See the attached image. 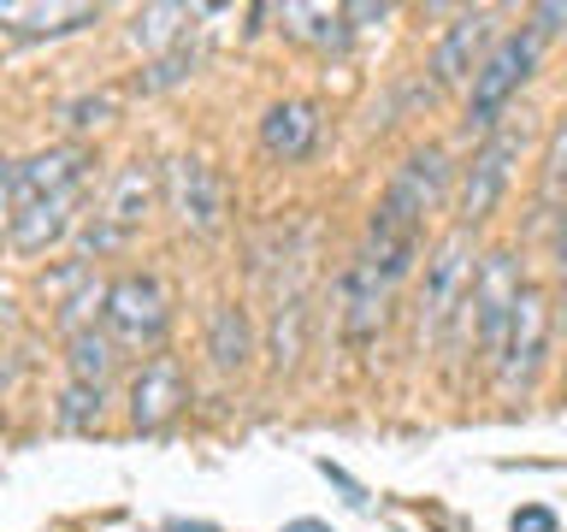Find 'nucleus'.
Returning <instances> with one entry per match:
<instances>
[{
    "label": "nucleus",
    "instance_id": "18",
    "mask_svg": "<svg viewBox=\"0 0 567 532\" xmlns=\"http://www.w3.org/2000/svg\"><path fill=\"white\" fill-rule=\"evenodd\" d=\"M284 18V35H296V42H308V48H349V7H278Z\"/></svg>",
    "mask_w": 567,
    "mask_h": 532
},
{
    "label": "nucleus",
    "instance_id": "4",
    "mask_svg": "<svg viewBox=\"0 0 567 532\" xmlns=\"http://www.w3.org/2000/svg\"><path fill=\"white\" fill-rule=\"evenodd\" d=\"M473 273H478V248H473V231L455 225L443 231L437 248L425 255V284H420V344H437L450 331V319L461 314V301L473 290Z\"/></svg>",
    "mask_w": 567,
    "mask_h": 532
},
{
    "label": "nucleus",
    "instance_id": "27",
    "mask_svg": "<svg viewBox=\"0 0 567 532\" xmlns=\"http://www.w3.org/2000/svg\"><path fill=\"white\" fill-rule=\"evenodd\" d=\"M514 532H561V521L544 503H526V509H514Z\"/></svg>",
    "mask_w": 567,
    "mask_h": 532
},
{
    "label": "nucleus",
    "instance_id": "30",
    "mask_svg": "<svg viewBox=\"0 0 567 532\" xmlns=\"http://www.w3.org/2000/svg\"><path fill=\"white\" fill-rule=\"evenodd\" d=\"M556 273L567 278V202L556 207Z\"/></svg>",
    "mask_w": 567,
    "mask_h": 532
},
{
    "label": "nucleus",
    "instance_id": "12",
    "mask_svg": "<svg viewBox=\"0 0 567 532\" xmlns=\"http://www.w3.org/2000/svg\"><path fill=\"white\" fill-rule=\"evenodd\" d=\"M260 149L272 154V160H284V166L308 160V154L319 149V106L301 101V95L272 101V106L260 113Z\"/></svg>",
    "mask_w": 567,
    "mask_h": 532
},
{
    "label": "nucleus",
    "instance_id": "24",
    "mask_svg": "<svg viewBox=\"0 0 567 532\" xmlns=\"http://www.w3.org/2000/svg\"><path fill=\"white\" fill-rule=\"evenodd\" d=\"M189 71H195V42H184V48H172V53H159L148 78H136V89H142V95H159V89L184 83Z\"/></svg>",
    "mask_w": 567,
    "mask_h": 532
},
{
    "label": "nucleus",
    "instance_id": "22",
    "mask_svg": "<svg viewBox=\"0 0 567 532\" xmlns=\"http://www.w3.org/2000/svg\"><path fill=\"white\" fill-rule=\"evenodd\" d=\"M544 202H567V113L556 119L549 131V149H544Z\"/></svg>",
    "mask_w": 567,
    "mask_h": 532
},
{
    "label": "nucleus",
    "instance_id": "2",
    "mask_svg": "<svg viewBox=\"0 0 567 532\" xmlns=\"http://www.w3.org/2000/svg\"><path fill=\"white\" fill-rule=\"evenodd\" d=\"M520 290H526V273H520V255H514V248L478 255L473 290L455 314V337H473V355L485 367H496V355H503V337H508V319H514Z\"/></svg>",
    "mask_w": 567,
    "mask_h": 532
},
{
    "label": "nucleus",
    "instance_id": "32",
    "mask_svg": "<svg viewBox=\"0 0 567 532\" xmlns=\"http://www.w3.org/2000/svg\"><path fill=\"white\" fill-rule=\"evenodd\" d=\"M278 532H331V526L326 521H284Z\"/></svg>",
    "mask_w": 567,
    "mask_h": 532
},
{
    "label": "nucleus",
    "instance_id": "26",
    "mask_svg": "<svg viewBox=\"0 0 567 532\" xmlns=\"http://www.w3.org/2000/svg\"><path fill=\"white\" fill-rule=\"evenodd\" d=\"M18 160H0V237H12V219H18Z\"/></svg>",
    "mask_w": 567,
    "mask_h": 532
},
{
    "label": "nucleus",
    "instance_id": "14",
    "mask_svg": "<svg viewBox=\"0 0 567 532\" xmlns=\"http://www.w3.org/2000/svg\"><path fill=\"white\" fill-rule=\"evenodd\" d=\"M207 361H213V372H225V379H243V372L255 367V319H248L237 301H219V308L207 314Z\"/></svg>",
    "mask_w": 567,
    "mask_h": 532
},
{
    "label": "nucleus",
    "instance_id": "25",
    "mask_svg": "<svg viewBox=\"0 0 567 532\" xmlns=\"http://www.w3.org/2000/svg\"><path fill=\"white\" fill-rule=\"evenodd\" d=\"M113 113H118V95H106V89H101V95L71 101V106H65V124H71V131H95V124H106Z\"/></svg>",
    "mask_w": 567,
    "mask_h": 532
},
{
    "label": "nucleus",
    "instance_id": "28",
    "mask_svg": "<svg viewBox=\"0 0 567 532\" xmlns=\"http://www.w3.org/2000/svg\"><path fill=\"white\" fill-rule=\"evenodd\" d=\"M319 473H326V479H331V485H337V491H343V497H349V503H354V509H367V491H361V485H354V479H349L343 468H331V461H319Z\"/></svg>",
    "mask_w": 567,
    "mask_h": 532
},
{
    "label": "nucleus",
    "instance_id": "3",
    "mask_svg": "<svg viewBox=\"0 0 567 532\" xmlns=\"http://www.w3.org/2000/svg\"><path fill=\"white\" fill-rule=\"evenodd\" d=\"M538 53H544V35L538 30H508L503 42H496L485 53V65H478V78L467 83V131H496V124L508 119V101L526 89L532 78V65H538Z\"/></svg>",
    "mask_w": 567,
    "mask_h": 532
},
{
    "label": "nucleus",
    "instance_id": "1",
    "mask_svg": "<svg viewBox=\"0 0 567 532\" xmlns=\"http://www.w3.org/2000/svg\"><path fill=\"white\" fill-rule=\"evenodd\" d=\"M443 195H450V154H443L437 142H425V149H414L396 172H390L379 207H372V219H367V237L420 243V231L443 207Z\"/></svg>",
    "mask_w": 567,
    "mask_h": 532
},
{
    "label": "nucleus",
    "instance_id": "9",
    "mask_svg": "<svg viewBox=\"0 0 567 532\" xmlns=\"http://www.w3.org/2000/svg\"><path fill=\"white\" fill-rule=\"evenodd\" d=\"M390 296H396V278L354 248V260L343 266V278H337V308H343L349 344H372V337H379L384 314H390Z\"/></svg>",
    "mask_w": 567,
    "mask_h": 532
},
{
    "label": "nucleus",
    "instance_id": "19",
    "mask_svg": "<svg viewBox=\"0 0 567 532\" xmlns=\"http://www.w3.org/2000/svg\"><path fill=\"white\" fill-rule=\"evenodd\" d=\"M65 367H71V385H106L113 379V367H118V344L106 331L95 326H83V331H71L65 337Z\"/></svg>",
    "mask_w": 567,
    "mask_h": 532
},
{
    "label": "nucleus",
    "instance_id": "23",
    "mask_svg": "<svg viewBox=\"0 0 567 532\" xmlns=\"http://www.w3.org/2000/svg\"><path fill=\"white\" fill-rule=\"evenodd\" d=\"M60 426H65V432H89V426H101V390L95 385H65Z\"/></svg>",
    "mask_w": 567,
    "mask_h": 532
},
{
    "label": "nucleus",
    "instance_id": "15",
    "mask_svg": "<svg viewBox=\"0 0 567 532\" xmlns=\"http://www.w3.org/2000/svg\"><path fill=\"white\" fill-rule=\"evenodd\" d=\"M78 195H83V190H65V195H42V202H24V207H18V219H12V237H7V243L18 248V255H42L48 243H60V237H65Z\"/></svg>",
    "mask_w": 567,
    "mask_h": 532
},
{
    "label": "nucleus",
    "instance_id": "20",
    "mask_svg": "<svg viewBox=\"0 0 567 532\" xmlns=\"http://www.w3.org/2000/svg\"><path fill=\"white\" fill-rule=\"evenodd\" d=\"M266 355H272L278 379L301 367V355H308V301L301 296H284L272 308V344H266Z\"/></svg>",
    "mask_w": 567,
    "mask_h": 532
},
{
    "label": "nucleus",
    "instance_id": "6",
    "mask_svg": "<svg viewBox=\"0 0 567 532\" xmlns=\"http://www.w3.org/2000/svg\"><path fill=\"white\" fill-rule=\"evenodd\" d=\"M520 149H526V124H496V131L478 142L467 172H461V184H455V225L478 231L491 219L496 202H503V190H508V177H514Z\"/></svg>",
    "mask_w": 567,
    "mask_h": 532
},
{
    "label": "nucleus",
    "instance_id": "31",
    "mask_svg": "<svg viewBox=\"0 0 567 532\" xmlns=\"http://www.w3.org/2000/svg\"><path fill=\"white\" fill-rule=\"evenodd\" d=\"M166 532H225V526H213V521H166Z\"/></svg>",
    "mask_w": 567,
    "mask_h": 532
},
{
    "label": "nucleus",
    "instance_id": "16",
    "mask_svg": "<svg viewBox=\"0 0 567 532\" xmlns=\"http://www.w3.org/2000/svg\"><path fill=\"white\" fill-rule=\"evenodd\" d=\"M154 195H159L154 166L131 160V166H124V172L113 177V195H106V207H101V225H106V231H118V237H131V231H136L142 219H148Z\"/></svg>",
    "mask_w": 567,
    "mask_h": 532
},
{
    "label": "nucleus",
    "instance_id": "17",
    "mask_svg": "<svg viewBox=\"0 0 567 532\" xmlns=\"http://www.w3.org/2000/svg\"><path fill=\"white\" fill-rule=\"evenodd\" d=\"M101 7H24V0H0V30L12 35H65V30H83L95 24Z\"/></svg>",
    "mask_w": 567,
    "mask_h": 532
},
{
    "label": "nucleus",
    "instance_id": "7",
    "mask_svg": "<svg viewBox=\"0 0 567 532\" xmlns=\"http://www.w3.org/2000/svg\"><path fill=\"white\" fill-rule=\"evenodd\" d=\"M101 319H106V337L124 349H154L172 326V301H166V284L154 273H118L106 284V301H101Z\"/></svg>",
    "mask_w": 567,
    "mask_h": 532
},
{
    "label": "nucleus",
    "instance_id": "21",
    "mask_svg": "<svg viewBox=\"0 0 567 532\" xmlns=\"http://www.w3.org/2000/svg\"><path fill=\"white\" fill-rule=\"evenodd\" d=\"M189 7H177V0H166V7H142L136 12V24H131V42L142 48V53H172V48H184L189 42Z\"/></svg>",
    "mask_w": 567,
    "mask_h": 532
},
{
    "label": "nucleus",
    "instance_id": "29",
    "mask_svg": "<svg viewBox=\"0 0 567 532\" xmlns=\"http://www.w3.org/2000/svg\"><path fill=\"white\" fill-rule=\"evenodd\" d=\"M532 30H538V35L567 30V7H532Z\"/></svg>",
    "mask_w": 567,
    "mask_h": 532
},
{
    "label": "nucleus",
    "instance_id": "13",
    "mask_svg": "<svg viewBox=\"0 0 567 532\" xmlns=\"http://www.w3.org/2000/svg\"><path fill=\"white\" fill-rule=\"evenodd\" d=\"M83 177H89V149H78V142L30 154V160H18V202H42V195L83 190Z\"/></svg>",
    "mask_w": 567,
    "mask_h": 532
},
{
    "label": "nucleus",
    "instance_id": "11",
    "mask_svg": "<svg viewBox=\"0 0 567 532\" xmlns=\"http://www.w3.org/2000/svg\"><path fill=\"white\" fill-rule=\"evenodd\" d=\"M184 402H189V379L177 367V355H154V361L136 367V379H131V426L136 432L172 426L184 415Z\"/></svg>",
    "mask_w": 567,
    "mask_h": 532
},
{
    "label": "nucleus",
    "instance_id": "10",
    "mask_svg": "<svg viewBox=\"0 0 567 532\" xmlns=\"http://www.w3.org/2000/svg\"><path fill=\"white\" fill-rule=\"evenodd\" d=\"M503 42L496 35V12L491 7H473V12H461L450 30L437 35V48H432V83L437 89H461V83H473L478 78V65H485V53Z\"/></svg>",
    "mask_w": 567,
    "mask_h": 532
},
{
    "label": "nucleus",
    "instance_id": "8",
    "mask_svg": "<svg viewBox=\"0 0 567 532\" xmlns=\"http://www.w3.org/2000/svg\"><path fill=\"white\" fill-rule=\"evenodd\" d=\"M159 190H166V207L177 213V225H184L189 237L213 243L225 231V184H219V172H213L207 160L172 154L166 172H159Z\"/></svg>",
    "mask_w": 567,
    "mask_h": 532
},
{
    "label": "nucleus",
    "instance_id": "5",
    "mask_svg": "<svg viewBox=\"0 0 567 532\" xmlns=\"http://www.w3.org/2000/svg\"><path fill=\"white\" fill-rule=\"evenodd\" d=\"M549 326H556V314H549V290L544 284L526 278L520 301H514V319H508V337H503V355H496V390H503L508 402L532 397V385H538V372L549 361Z\"/></svg>",
    "mask_w": 567,
    "mask_h": 532
}]
</instances>
